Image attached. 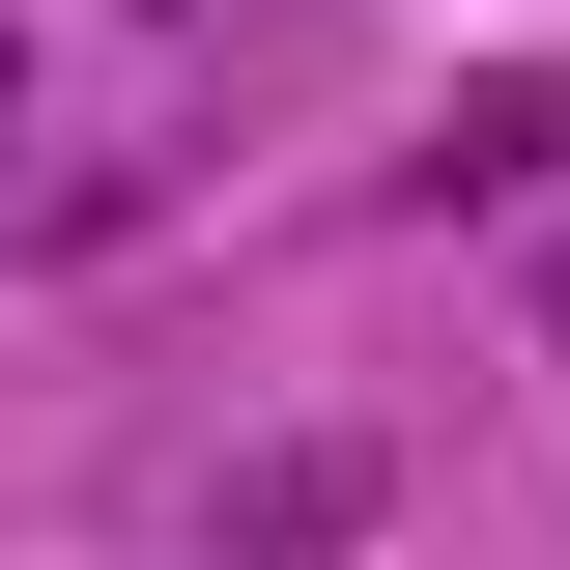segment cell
<instances>
[{
  "label": "cell",
  "mask_w": 570,
  "mask_h": 570,
  "mask_svg": "<svg viewBox=\"0 0 570 570\" xmlns=\"http://www.w3.org/2000/svg\"><path fill=\"white\" fill-rule=\"evenodd\" d=\"M542 314H570V285H542Z\"/></svg>",
  "instance_id": "1"
}]
</instances>
